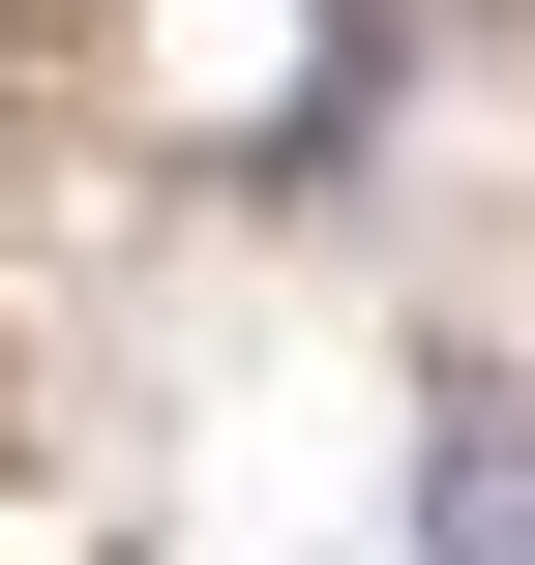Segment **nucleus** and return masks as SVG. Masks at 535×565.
<instances>
[{
	"label": "nucleus",
	"instance_id": "obj_1",
	"mask_svg": "<svg viewBox=\"0 0 535 565\" xmlns=\"http://www.w3.org/2000/svg\"><path fill=\"white\" fill-rule=\"evenodd\" d=\"M357 0H119V119L149 149H208V179H298V149H357Z\"/></svg>",
	"mask_w": 535,
	"mask_h": 565
},
{
	"label": "nucleus",
	"instance_id": "obj_2",
	"mask_svg": "<svg viewBox=\"0 0 535 565\" xmlns=\"http://www.w3.org/2000/svg\"><path fill=\"white\" fill-rule=\"evenodd\" d=\"M417 565H535V387H447L417 417Z\"/></svg>",
	"mask_w": 535,
	"mask_h": 565
}]
</instances>
